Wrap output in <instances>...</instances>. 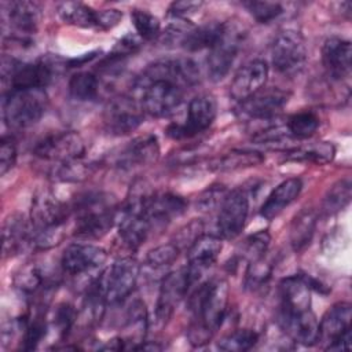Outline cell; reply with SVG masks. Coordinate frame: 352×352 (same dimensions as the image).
<instances>
[{
  "label": "cell",
  "instance_id": "f546056e",
  "mask_svg": "<svg viewBox=\"0 0 352 352\" xmlns=\"http://www.w3.org/2000/svg\"><path fill=\"white\" fill-rule=\"evenodd\" d=\"M59 18L67 23L84 29H98V11L80 1H65L58 6Z\"/></svg>",
  "mask_w": 352,
  "mask_h": 352
},
{
  "label": "cell",
  "instance_id": "30bf717a",
  "mask_svg": "<svg viewBox=\"0 0 352 352\" xmlns=\"http://www.w3.org/2000/svg\"><path fill=\"white\" fill-rule=\"evenodd\" d=\"M54 69L47 60L37 62H18L14 59H3L1 77L3 81L12 89L45 88L52 80Z\"/></svg>",
  "mask_w": 352,
  "mask_h": 352
},
{
  "label": "cell",
  "instance_id": "7dc6e473",
  "mask_svg": "<svg viewBox=\"0 0 352 352\" xmlns=\"http://www.w3.org/2000/svg\"><path fill=\"white\" fill-rule=\"evenodd\" d=\"M204 234V224L201 220H192L187 226H184L176 235V239L172 241L182 250L184 248H190L191 243Z\"/></svg>",
  "mask_w": 352,
  "mask_h": 352
},
{
  "label": "cell",
  "instance_id": "2e32d148",
  "mask_svg": "<svg viewBox=\"0 0 352 352\" xmlns=\"http://www.w3.org/2000/svg\"><path fill=\"white\" fill-rule=\"evenodd\" d=\"M289 92L279 88H263L238 103L236 114L243 120H271L287 103Z\"/></svg>",
  "mask_w": 352,
  "mask_h": 352
},
{
  "label": "cell",
  "instance_id": "ee69618b",
  "mask_svg": "<svg viewBox=\"0 0 352 352\" xmlns=\"http://www.w3.org/2000/svg\"><path fill=\"white\" fill-rule=\"evenodd\" d=\"M91 172V165L84 164L81 160L58 165L54 169V177L60 182H80L84 180Z\"/></svg>",
  "mask_w": 352,
  "mask_h": 352
},
{
  "label": "cell",
  "instance_id": "d4e9b609",
  "mask_svg": "<svg viewBox=\"0 0 352 352\" xmlns=\"http://www.w3.org/2000/svg\"><path fill=\"white\" fill-rule=\"evenodd\" d=\"M311 283L308 275H292L280 280L278 312H301L311 309Z\"/></svg>",
  "mask_w": 352,
  "mask_h": 352
},
{
  "label": "cell",
  "instance_id": "484cf974",
  "mask_svg": "<svg viewBox=\"0 0 352 352\" xmlns=\"http://www.w3.org/2000/svg\"><path fill=\"white\" fill-rule=\"evenodd\" d=\"M302 183L298 177H290L279 183L267 197L260 208V216L272 220L279 216L286 206H289L301 192Z\"/></svg>",
  "mask_w": 352,
  "mask_h": 352
},
{
  "label": "cell",
  "instance_id": "f1b7e54d",
  "mask_svg": "<svg viewBox=\"0 0 352 352\" xmlns=\"http://www.w3.org/2000/svg\"><path fill=\"white\" fill-rule=\"evenodd\" d=\"M318 224V213L312 208L301 209L290 224V245L294 252H301L309 246Z\"/></svg>",
  "mask_w": 352,
  "mask_h": 352
},
{
  "label": "cell",
  "instance_id": "1f68e13d",
  "mask_svg": "<svg viewBox=\"0 0 352 352\" xmlns=\"http://www.w3.org/2000/svg\"><path fill=\"white\" fill-rule=\"evenodd\" d=\"M264 161L263 154L252 150H232L209 164V169L217 172L236 170L243 168H250L261 164Z\"/></svg>",
  "mask_w": 352,
  "mask_h": 352
},
{
  "label": "cell",
  "instance_id": "83f0119b",
  "mask_svg": "<svg viewBox=\"0 0 352 352\" xmlns=\"http://www.w3.org/2000/svg\"><path fill=\"white\" fill-rule=\"evenodd\" d=\"M224 23L221 22H208L201 26L191 25L182 36L179 45L186 51L194 52L201 50H210L220 36L223 34Z\"/></svg>",
  "mask_w": 352,
  "mask_h": 352
},
{
  "label": "cell",
  "instance_id": "4fadbf2b",
  "mask_svg": "<svg viewBox=\"0 0 352 352\" xmlns=\"http://www.w3.org/2000/svg\"><path fill=\"white\" fill-rule=\"evenodd\" d=\"M242 37V32L235 25L224 23L223 34L206 56V72L212 81H220L228 74L239 51Z\"/></svg>",
  "mask_w": 352,
  "mask_h": 352
},
{
  "label": "cell",
  "instance_id": "e575fe53",
  "mask_svg": "<svg viewBox=\"0 0 352 352\" xmlns=\"http://www.w3.org/2000/svg\"><path fill=\"white\" fill-rule=\"evenodd\" d=\"M274 265V258L270 257L267 253L260 258L250 261L245 274V286L250 290H257L263 287L270 280Z\"/></svg>",
  "mask_w": 352,
  "mask_h": 352
},
{
  "label": "cell",
  "instance_id": "4316f807",
  "mask_svg": "<svg viewBox=\"0 0 352 352\" xmlns=\"http://www.w3.org/2000/svg\"><path fill=\"white\" fill-rule=\"evenodd\" d=\"M26 246H32L30 221L21 214L8 216L3 224V253L10 257L21 253Z\"/></svg>",
  "mask_w": 352,
  "mask_h": 352
},
{
  "label": "cell",
  "instance_id": "277c9868",
  "mask_svg": "<svg viewBox=\"0 0 352 352\" xmlns=\"http://www.w3.org/2000/svg\"><path fill=\"white\" fill-rule=\"evenodd\" d=\"M72 210L76 214L74 235L81 239H100L110 231L118 216L111 198L96 191L81 194Z\"/></svg>",
  "mask_w": 352,
  "mask_h": 352
},
{
  "label": "cell",
  "instance_id": "cb8c5ba5",
  "mask_svg": "<svg viewBox=\"0 0 352 352\" xmlns=\"http://www.w3.org/2000/svg\"><path fill=\"white\" fill-rule=\"evenodd\" d=\"M160 157V144L154 135L147 133L135 138L117 155L116 164L121 169L146 166L155 162Z\"/></svg>",
  "mask_w": 352,
  "mask_h": 352
},
{
  "label": "cell",
  "instance_id": "ab89813d",
  "mask_svg": "<svg viewBox=\"0 0 352 352\" xmlns=\"http://www.w3.org/2000/svg\"><path fill=\"white\" fill-rule=\"evenodd\" d=\"M242 6L260 23H270L283 12L282 4L275 1L249 0V1H243Z\"/></svg>",
  "mask_w": 352,
  "mask_h": 352
},
{
  "label": "cell",
  "instance_id": "8fae6325",
  "mask_svg": "<svg viewBox=\"0 0 352 352\" xmlns=\"http://www.w3.org/2000/svg\"><path fill=\"white\" fill-rule=\"evenodd\" d=\"M85 151V144L80 133L74 131L58 132L45 136L36 143L33 154L44 161L62 165L76 160H81Z\"/></svg>",
  "mask_w": 352,
  "mask_h": 352
},
{
  "label": "cell",
  "instance_id": "d590c367",
  "mask_svg": "<svg viewBox=\"0 0 352 352\" xmlns=\"http://www.w3.org/2000/svg\"><path fill=\"white\" fill-rule=\"evenodd\" d=\"M334 146L329 142H322L316 144H309L307 147H296L289 150L287 160L293 161H311L316 164H324L333 160L334 157Z\"/></svg>",
  "mask_w": 352,
  "mask_h": 352
},
{
  "label": "cell",
  "instance_id": "52a82bcc",
  "mask_svg": "<svg viewBox=\"0 0 352 352\" xmlns=\"http://www.w3.org/2000/svg\"><path fill=\"white\" fill-rule=\"evenodd\" d=\"M352 307L349 302H337L326 311L319 322L318 342L327 351H348L352 341Z\"/></svg>",
  "mask_w": 352,
  "mask_h": 352
},
{
  "label": "cell",
  "instance_id": "c3c4849f",
  "mask_svg": "<svg viewBox=\"0 0 352 352\" xmlns=\"http://www.w3.org/2000/svg\"><path fill=\"white\" fill-rule=\"evenodd\" d=\"M16 161V144L12 138L3 136L0 143V175L4 176Z\"/></svg>",
  "mask_w": 352,
  "mask_h": 352
},
{
  "label": "cell",
  "instance_id": "d6986e66",
  "mask_svg": "<svg viewBox=\"0 0 352 352\" xmlns=\"http://www.w3.org/2000/svg\"><path fill=\"white\" fill-rule=\"evenodd\" d=\"M187 209V202L183 197L173 192H155L148 197L143 214L151 226V230L162 228L173 219L182 216Z\"/></svg>",
  "mask_w": 352,
  "mask_h": 352
},
{
  "label": "cell",
  "instance_id": "f35d334b",
  "mask_svg": "<svg viewBox=\"0 0 352 352\" xmlns=\"http://www.w3.org/2000/svg\"><path fill=\"white\" fill-rule=\"evenodd\" d=\"M258 341V334L250 329H238L224 336L219 342L217 348L226 352H243L253 348Z\"/></svg>",
  "mask_w": 352,
  "mask_h": 352
},
{
  "label": "cell",
  "instance_id": "603a6c76",
  "mask_svg": "<svg viewBox=\"0 0 352 352\" xmlns=\"http://www.w3.org/2000/svg\"><path fill=\"white\" fill-rule=\"evenodd\" d=\"M278 323L294 341L305 346L318 344L319 322L311 309L301 312H278Z\"/></svg>",
  "mask_w": 352,
  "mask_h": 352
},
{
  "label": "cell",
  "instance_id": "8992f818",
  "mask_svg": "<svg viewBox=\"0 0 352 352\" xmlns=\"http://www.w3.org/2000/svg\"><path fill=\"white\" fill-rule=\"evenodd\" d=\"M139 271L138 261L131 256H124L104 268L92 285L104 304H118L135 289Z\"/></svg>",
  "mask_w": 352,
  "mask_h": 352
},
{
  "label": "cell",
  "instance_id": "9c48e42d",
  "mask_svg": "<svg viewBox=\"0 0 352 352\" xmlns=\"http://www.w3.org/2000/svg\"><path fill=\"white\" fill-rule=\"evenodd\" d=\"M216 114V99L208 94L198 95L190 100L184 122L170 124L166 128V135L175 140L194 138L213 124Z\"/></svg>",
  "mask_w": 352,
  "mask_h": 352
},
{
  "label": "cell",
  "instance_id": "b9f144b4",
  "mask_svg": "<svg viewBox=\"0 0 352 352\" xmlns=\"http://www.w3.org/2000/svg\"><path fill=\"white\" fill-rule=\"evenodd\" d=\"M180 249L176 246V243L169 242L160 246H155L154 249L148 250L146 256V263L150 268L158 270L169 267L179 256Z\"/></svg>",
  "mask_w": 352,
  "mask_h": 352
},
{
  "label": "cell",
  "instance_id": "ac0fdd59",
  "mask_svg": "<svg viewBox=\"0 0 352 352\" xmlns=\"http://www.w3.org/2000/svg\"><path fill=\"white\" fill-rule=\"evenodd\" d=\"M6 15L10 23L12 38L19 43H30L32 36L38 30L41 8L34 1L15 0L6 4Z\"/></svg>",
  "mask_w": 352,
  "mask_h": 352
},
{
  "label": "cell",
  "instance_id": "60d3db41",
  "mask_svg": "<svg viewBox=\"0 0 352 352\" xmlns=\"http://www.w3.org/2000/svg\"><path fill=\"white\" fill-rule=\"evenodd\" d=\"M270 241H271V236H270L268 231H265V230H261V231L248 236L242 243V249H241L242 258L248 260V263H250L256 258H260L261 256H264L267 253Z\"/></svg>",
  "mask_w": 352,
  "mask_h": 352
},
{
  "label": "cell",
  "instance_id": "8d00e7d4",
  "mask_svg": "<svg viewBox=\"0 0 352 352\" xmlns=\"http://www.w3.org/2000/svg\"><path fill=\"white\" fill-rule=\"evenodd\" d=\"M319 117L309 110L305 111H298L296 114H292L285 126L289 132L290 136L297 138V139H307L309 136H312L316 129L319 128Z\"/></svg>",
  "mask_w": 352,
  "mask_h": 352
},
{
  "label": "cell",
  "instance_id": "e0dca14e",
  "mask_svg": "<svg viewBox=\"0 0 352 352\" xmlns=\"http://www.w3.org/2000/svg\"><path fill=\"white\" fill-rule=\"evenodd\" d=\"M107 260V252L91 243H70L62 253V271L72 276H80L100 268Z\"/></svg>",
  "mask_w": 352,
  "mask_h": 352
},
{
  "label": "cell",
  "instance_id": "ffe728a7",
  "mask_svg": "<svg viewBox=\"0 0 352 352\" xmlns=\"http://www.w3.org/2000/svg\"><path fill=\"white\" fill-rule=\"evenodd\" d=\"M268 65L263 59H253L238 69L230 84V96L238 103L246 100L265 85Z\"/></svg>",
  "mask_w": 352,
  "mask_h": 352
},
{
  "label": "cell",
  "instance_id": "ba28073f",
  "mask_svg": "<svg viewBox=\"0 0 352 352\" xmlns=\"http://www.w3.org/2000/svg\"><path fill=\"white\" fill-rule=\"evenodd\" d=\"M271 62L280 74L300 73L307 62V45L302 34L294 29L280 30L271 43Z\"/></svg>",
  "mask_w": 352,
  "mask_h": 352
},
{
  "label": "cell",
  "instance_id": "7a4b0ae2",
  "mask_svg": "<svg viewBox=\"0 0 352 352\" xmlns=\"http://www.w3.org/2000/svg\"><path fill=\"white\" fill-rule=\"evenodd\" d=\"M228 283L224 279H210L194 292L190 298L192 319L188 326V340L192 346H202L220 327L228 305Z\"/></svg>",
  "mask_w": 352,
  "mask_h": 352
},
{
  "label": "cell",
  "instance_id": "f907efd6",
  "mask_svg": "<svg viewBox=\"0 0 352 352\" xmlns=\"http://www.w3.org/2000/svg\"><path fill=\"white\" fill-rule=\"evenodd\" d=\"M122 18V12L116 8L110 10H100L98 11V29L99 30H109L118 25Z\"/></svg>",
  "mask_w": 352,
  "mask_h": 352
},
{
  "label": "cell",
  "instance_id": "f6af8a7d",
  "mask_svg": "<svg viewBox=\"0 0 352 352\" xmlns=\"http://www.w3.org/2000/svg\"><path fill=\"white\" fill-rule=\"evenodd\" d=\"M227 192L228 191L221 184L210 186L201 194V197L197 201V206L199 208V210H204V212H210L213 209H219V206Z\"/></svg>",
  "mask_w": 352,
  "mask_h": 352
},
{
  "label": "cell",
  "instance_id": "6da1fadb",
  "mask_svg": "<svg viewBox=\"0 0 352 352\" xmlns=\"http://www.w3.org/2000/svg\"><path fill=\"white\" fill-rule=\"evenodd\" d=\"M199 81V69L190 58H165L148 65L135 80L133 91L144 111L162 117L180 106L186 92Z\"/></svg>",
  "mask_w": 352,
  "mask_h": 352
},
{
  "label": "cell",
  "instance_id": "681fc988",
  "mask_svg": "<svg viewBox=\"0 0 352 352\" xmlns=\"http://www.w3.org/2000/svg\"><path fill=\"white\" fill-rule=\"evenodd\" d=\"M202 6H204L202 1H191V0L173 1L168 8V15L176 19H187L188 15L197 12Z\"/></svg>",
  "mask_w": 352,
  "mask_h": 352
},
{
  "label": "cell",
  "instance_id": "9a60e30c",
  "mask_svg": "<svg viewBox=\"0 0 352 352\" xmlns=\"http://www.w3.org/2000/svg\"><path fill=\"white\" fill-rule=\"evenodd\" d=\"M191 285H194V280L187 267L169 272L164 276L155 305V319L160 324H165L169 320L175 308L186 297Z\"/></svg>",
  "mask_w": 352,
  "mask_h": 352
},
{
  "label": "cell",
  "instance_id": "d6a6232c",
  "mask_svg": "<svg viewBox=\"0 0 352 352\" xmlns=\"http://www.w3.org/2000/svg\"><path fill=\"white\" fill-rule=\"evenodd\" d=\"M99 78L89 72H78L69 80V94L78 102L95 100L99 95Z\"/></svg>",
  "mask_w": 352,
  "mask_h": 352
},
{
  "label": "cell",
  "instance_id": "3957f363",
  "mask_svg": "<svg viewBox=\"0 0 352 352\" xmlns=\"http://www.w3.org/2000/svg\"><path fill=\"white\" fill-rule=\"evenodd\" d=\"M72 209L48 191L34 195L30 208L32 246L50 249L63 238V227Z\"/></svg>",
  "mask_w": 352,
  "mask_h": 352
},
{
  "label": "cell",
  "instance_id": "bcb514c9",
  "mask_svg": "<svg viewBox=\"0 0 352 352\" xmlns=\"http://www.w3.org/2000/svg\"><path fill=\"white\" fill-rule=\"evenodd\" d=\"M76 318H77V314H76V309L73 305H70L67 302L58 305V308L55 311V316H54V324L58 329L60 337L67 336Z\"/></svg>",
  "mask_w": 352,
  "mask_h": 352
},
{
  "label": "cell",
  "instance_id": "7bdbcfd3",
  "mask_svg": "<svg viewBox=\"0 0 352 352\" xmlns=\"http://www.w3.org/2000/svg\"><path fill=\"white\" fill-rule=\"evenodd\" d=\"M140 43L142 40L138 37V34H125L113 47L111 52L104 60V66H110L125 59L129 55H133L140 48Z\"/></svg>",
  "mask_w": 352,
  "mask_h": 352
},
{
  "label": "cell",
  "instance_id": "44dd1931",
  "mask_svg": "<svg viewBox=\"0 0 352 352\" xmlns=\"http://www.w3.org/2000/svg\"><path fill=\"white\" fill-rule=\"evenodd\" d=\"M223 249V242L219 235L202 234L187 249V270L194 283L201 275L210 268L219 258Z\"/></svg>",
  "mask_w": 352,
  "mask_h": 352
},
{
  "label": "cell",
  "instance_id": "5bb4252c",
  "mask_svg": "<svg viewBox=\"0 0 352 352\" xmlns=\"http://www.w3.org/2000/svg\"><path fill=\"white\" fill-rule=\"evenodd\" d=\"M249 214V195L243 188L228 191L219 206L217 231L223 239H235L245 228Z\"/></svg>",
  "mask_w": 352,
  "mask_h": 352
},
{
  "label": "cell",
  "instance_id": "7402d4cb",
  "mask_svg": "<svg viewBox=\"0 0 352 352\" xmlns=\"http://www.w3.org/2000/svg\"><path fill=\"white\" fill-rule=\"evenodd\" d=\"M322 63L327 77L341 81L351 74L352 45L341 37H329L322 47Z\"/></svg>",
  "mask_w": 352,
  "mask_h": 352
},
{
  "label": "cell",
  "instance_id": "836d02e7",
  "mask_svg": "<svg viewBox=\"0 0 352 352\" xmlns=\"http://www.w3.org/2000/svg\"><path fill=\"white\" fill-rule=\"evenodd\" d=\"M352 197V183L351 179L345 177L336 182L323 198L322 209L326 214H334L342 210L349 202Z\"/></svg>",
  "mask_w": 352,
  "mask_h": 352
},
{
  "label": "cell",
  "instance_id": "4dcf8cb0",
  "mask_svg": "<svg viewBox=\"0 0 352 352\" xmlns=\"http://www.w3.org/2000/svg\"><path fill=\"white\" fill-rule=\"evenodd\" d=\"M51 286L50 278L37 264H28L15 276V287L26 297H34Z\"/></svg>",
  "mask_w": 352,
  "mask_h": 352
},
{
  "label": "cell",
  "instance_id": "74e56055",
  "mask_svg": "<svg viewBox=\"0 0 352 352\" xmlns=\"http://www.w3.org/2000/svg\"><path fill=\"white\" fill-rule=\"evenodd\" d=\"M131 19L136 30V34L140 40L151 41L161 34L160 19L147 10L133 8L131 11Z\"/></svg>",
  "mask_w": 352,
  "mask_h": 352
},
{
  "label": "cell",
  "instance_id": "5b68a950",
  "mask_svg": "<svg viewBox=\"0 0 352 352\" xmlns=\"http://www.w3.org/2000/svg\"><path fill=\"white\" fill-rule=\"evenodd\" d=\"M47 106L44 88L12 89L3 99V120L10 129H26L40 121Z\"/></svg>",
  "mask_w": 352,
  "mask_h": 352
},
{
  "label": "cell",
  "instance_id": "7c38bea8",
  "mask_svg": "<svg viewBox=\"0 0 352 352\" xmlns=\"http://www.w3.org/2000/svg\"><path fill=\"white\" fill-rule=\"evenodd\" d=\"M144 118V111L138 99L121 96L111 99L103 113V126L114 136L129 135L136 131Z\"/></svg>",
  "mask_w": 352,
  "mask_h": 352
}]
</instances>
